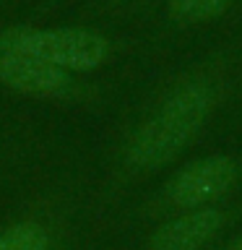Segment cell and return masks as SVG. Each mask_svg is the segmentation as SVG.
Returning a JSON list of instances; mask_svg holds the SVG:
<instances>
[{
  "mask_svg": "<svg viewBox=\"0 0 242 250\" xmlns=\"http://www.w3.org/2000/svg\"><path fill=\"white\" fill-rule=\"evenodd\" d=\"M229 81L216 65L172 81L141 109L120 138L109 146L99 180L91 183V214L97 234L115 219V211L148 180L177 167L201 141L216 112L224 107Z\"/></svg>",
  "mask_w": 242,
  "mask_h": 250,
  "instance_id": "6da1fadb",
  "label": "cell"
},
{
  "mask_svg": "<svg viewBox=\"0 0 242 250\" xmlns=\"http://www.w3.org/2000/svg\"><path fill=\"white\" fill-rule=\"evenodd\" d=\"M94 234L91 183L60 175L0 227V250H86Z\"/></svg>",
  "mask_w": 242,
  "mask_h": 250,
  "instance_id": "7a4b0ae2",
  "label": "cell"
},
{
  "mask_svg": "<svg viewBox=\"0 0 242 250\" xmlns=\"http://www.w3.org/2000/svg\"><path fill=\"white\" fill-rule=\"evenodd\" d=\"M242 195V148L211 151L172 167L148 193L122 211V224L148 227L159 219L208 208Z\"/></svg>",
  "mask_w": 242,
  "mask_h": 250,
  "instance_id": "3957f363",
  "label": "cell"
},
{
  "mask_svg": "<svg viewBox=\"0 0 242 250\" xmlns=\"http://www.w3.org/2000/svg\"><path fill=\"white\" fill-rule=\"evenodd\" d=\"M0 52L34 58L68 73H86L109 60L112 42L91 29H11L0 34Z\"/></svg>",
  "mask_w": 242,
  "mask_h": 250,
  "instance_id": "277c9868",
  "label": "cell"
},
{
  "mask_svg": "<svg viewBox=\"0 0 242 250\" xmlns=\"http://www.w3.org/2000/svg\"><path fill=\"white\" fill-rule=\"evenodd\" d=\"M242 224V195L143 227L133 250H211Z\"/></svg>",
  "mask_w": 242,
  "mask_h": 250,
  "instance_id": "5b68a950",
  "label": "cell"
},
{
  "mask_svg": "<svg viewBox=\"0 0 242 250\" xmlns=\"http://www.w3.org/2000/svg\"><path fill=\"white\" fill-rule=\"evenodd\" d=\"M0 83L34 99H68L76 91V81L68 70L13 52H0Z\"/></svg>",
  "mask_w": 242,
  "mask_h": 250,
  "instance_id": "8992f818",
  "label": "cell"
},
{
  "mask_svg": "<svg viewBox=\"0 0 242 250\" xmlns=\"http://www.w3.org/2000/svg\"><path fill=\"white\" fill-rule=\"evenodd\" d=\"M232 0H169V19L180 26H198L226 13Z\"/></svg>",
  "mask_w": 242,
  "mask_h": 250,
  "instance_id": "52a82bcc",
  "label": "cell"
},
{
  "mask_svg": "<svg viewBox=\"0 0 242 250\" xmlns=\"http://www.w3.org/2000/svg\"><path fill=\"white\" fill-rule=\"evenodd\" d=\"M211 250H242V224L237 227V229H232L222 242H216Z\"/></svg>",
  "mask_w": 242,
  "mask_h": 250,
  "instance_id": "ba28073f",
  "label": "cell"
},
{
  "mask_svg": "<svg viewBox=\"0 0 242 250\" xmlns=\"http://www.w3.org/2000/svg\"><path fill=\"white\" fill-rule=\"evenodd\" d=\"M86 250H97V248H86Z\"/></svg>",
  "mask_w": 242,
  "mask_h": 250,
  "instance_id": "9c48e42d",
  "label": "cell"
}]
</instances>
